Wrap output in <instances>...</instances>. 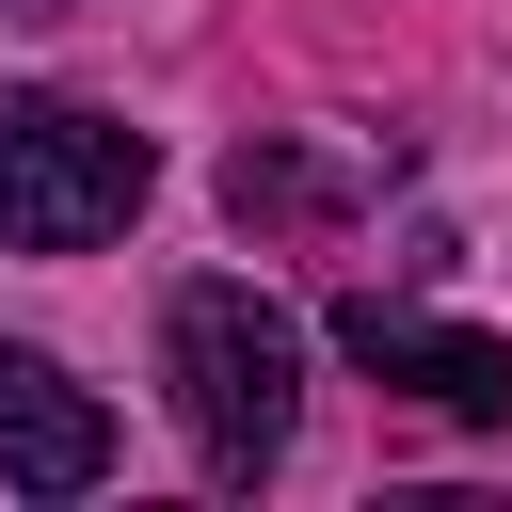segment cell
I'll return each mask as SVG.
<instances>
[{
    "mask_svg": "<svg viewBox=\"0 0 512 512\" xmlns=\"http://www.w3.org/2000/svg\"><path fill=\"white\" fill-rule=\"evenodd\" d=\"M160 384H176V432H192L208 480H272L288 416H304V320L240 272H192L160 304Z\"/></svg>",
    "mask_w": 512,
    "mask_h": 512,
    "instance_id": "1",
    "label": "cell"
},
{
    "mask_svg": "<svg viewBox=\"0 0 512 512\" xmlns=\"http://www.w3.org/2000/svg\"><path fill=\"white\" fill-rule=\"evenodd\" d=\"M144 192H160L144 128H112V112H80V96H0V240H16V256H80V240H112Z\"/></svg>",
    "mask_w": 512,
    "mask_h": 512,
    "instance_id": "2",
    "label": "cell"
},
{
    "mask_svg": "<svg viewBox=\"0 0 512 512\" xmlns=\"http://www.w3.org/2000/svg\"><path fill=\"white\" fill-rule=\"evenodd\" d=\"M336 352H352L368 384L432 400V416H512V336H464V320H416V304H384V288H352V304H336Z\"/></svg>",
    "mask_w": 512,
    "mask_h": 512,
    "instance_id": "3",
    "label": "cell"
},
{
    "mask_svg": "<svg viewBox=\"0 0 512 512\" xmlns=\"http://www.w3.org/2000/svg\"><path fill=\"white\" fill-rule=\"evenodd\" d=\"M0 480H16V496H96V480H112V416H96V384H64L48 352H0Z\"/></svg>",
    "mask_w": 512,
    "mask_h": 512,
    "instance_id": "4",
    "label": "cell"
}]
</instances>
